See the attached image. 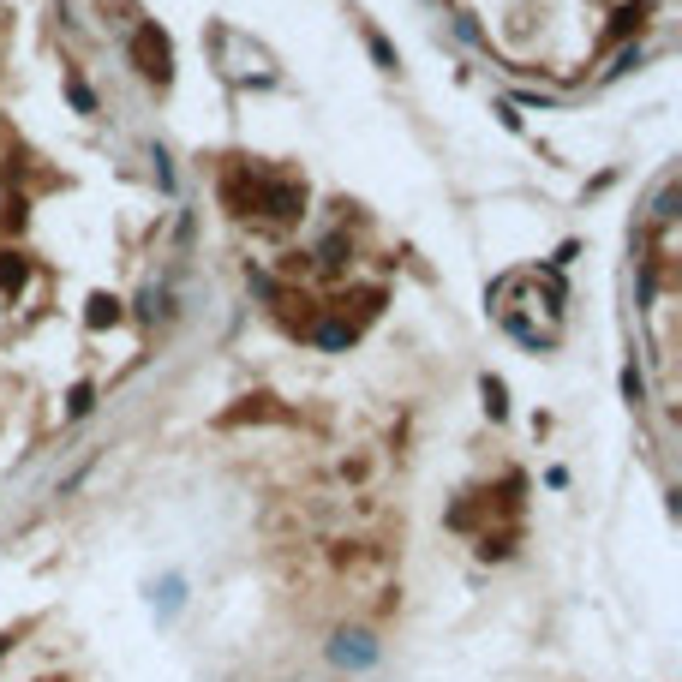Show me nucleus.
<instances>
[{
  "mask_svg": "<svg viewBox=\"0 0 682 682\" xmlns=\"http://www.w3.org/2000/svg\"><path fill=\"white\" fill-rule=\"evenodd\" d=\"M132 61H138L144 79H156V84L174 79V48H168V37H162L156 24H144L138 37H132Z\"/></svg>",
  "mask_w": 682,
  "mask_h": 682,
  "instance_id": "f257e3e1",
  "label": "nucleus"
},
{
  "mask_svg": "<svg viewBox=\"0 0 682 682\" xmlns=\"http://www.w3.org/2000/svg\"><path fill=\"white\" fill-rule=\"evenodd\" d=\"M90 407H96V389H90V383H79V389H72V402H66V413L79 420V413H90Z\"/></svg>",
  "mask_w": 682,
  "mask_h": 682,
  "instance_id": "20e7f679",
  "label": "nucleus"
},
{
  "mask_svg": "<svg viewBox=\"0 0 682 682\" xmlns=\"http://www.w3.org/2000/svg\"><path fill=\"white\" fill-rule=\"evenodd\" d=\"M318 341H323V347H347V341H353V323H323Z\"/></svg>",
  "mask_w": 682,
  "mask_h": 682,
  "instance_id": "7ed1b4c3",
  "label": "nucleus"
},
{
  "mask_svg": "<svg viewBox=\"0 0 682 682\" xmlns=\"http://www.w3.org/2000/svg\"><path fill=\"white\" fill-rule=\"evenodd\" d=\"M114 318H121V300H108V294H96V300H90V323L102 329V323H114Z\"/></svg>",
  "mask_w": 682,
  "mask_h": 682,
  "instance_id": "f03ea898",
  "label": "nucleus"
},
{
  "mask_svg": "<svg viewBox=\"0 0 682 682\" xmlns=\"http://www.w3.org/2000/svg\"><path fill=\"white\" fill-rule=\"evenodd\" d=\"M485 407H491V413H503V407H509V402H503V383L497 378H485Z\"/></svg>",
  "mask_w": 682,
  "mask_h": 682,
  "instance_id": "423d86ee",
  "label": "nucleus"
},
{
  "mask_svg": "<svg viewBox=\"0 0 682 682\" xmlns=\"http://www.w3.org/2000/svg\"><path fill=\"white\" fill-rule=\"evenodd\" d=\"M19 281H24V258L6 252V258H0V287H19Z\"/></svg>",
  "mask_w": 682,
  "mask_h": 682,
  "instance_id": "39448f33",
  "label": "nucleus"
}]
</instances>
